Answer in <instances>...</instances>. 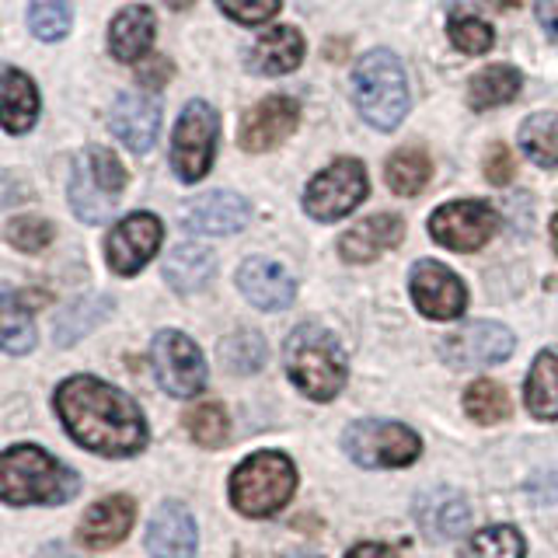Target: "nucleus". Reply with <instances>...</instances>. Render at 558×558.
I'll list each match as a JSON object with an SVG mask.
<instances>
[{
	"instance_id": "1",
	"label": "nucleus",
	"mask_w": 558,
	"mask_h": 558,
	"mask_svg": "<svg viewBox=\"0 0 558 558\" xmlns=\"http://www.w3.org/2000/svg\"><path fill=\"white\" fill-rule=\"evenodd\" d=\"M57 412L74 440L105 458H130L147 447L136 401L98 377H70L57 388Z\"/></svg>"
},
{
	"instance_id": "2",
	"label": "nucleus",
	"mask_w": 558,
	"mask_h": 558,
	"mask_svg": "<svg viewBox=\"0 0 558 558\" xmlns=\"http://www.w3.org/2000/svg\"><path fill=\"white\" fill-rule=\"evenodd\" d=\"M81 478L39 447H11L0 453V499L14 506H57L77 496Z\"/></svg>"
},
{
	"instance_id": "3",
	"label": "nucleus",
	"mask_w": 558,
	"mask_h": 558,
	"mask_svg": "<svg viewBox=\"0 0 558 558\" xmlns=\"http://www.w3.org/2000/svg\"><path fill=\"white\" fill-rule=\"evenodd\" d=\"M290 380L314 401H331L345 384V356L339 339L322 325H301L290 331L287 349Z\"/></svg>"
},
{
	"instance_id": "4",
	"label": "nucleus",
	"mask_w": 558,
	"mask_h": 558,
	"mask_svg": "<svg viewBox=\"0 0 558 558\" xmlns=\"http://www.w3.org/2000/svg\"><path fill=\"white\" fill-rule=\"evenodd\" d=\"M353 98L360 116L377 130H395L409 112V77L405 66L388 49H374L356 63Z\"/></svg>"
},
{
	"instance_id": "5",
	"label": "nucleus",
	"mask_w": 558,
	"mask_h": 558,
	"mask_svg": "<svg viewBox=\"0 0 558 558\" xmlns=\"http://www.w3.org/2000/svg\"><path fill=\"white\" fill-rule=\"evenodd\" d=\"M296 488V471L287 453L262 450L252 453L248 461H241L231 475V502L244 517H272L290 502Z\"/></svg>"
},
{
	"instance_id": "6",
	"label": "nucleus",
	"mask_w": 558,
	"mask_h": 558,
	"mask_svg": "<svg viewBox=\"0 0 558 558\" xmlns=\"http://www.w3.org/2000/svg\"><path fill=\"white\" fill-rule=\"evenodd\" d=\"M126 189V168L109 147H87L74 161L70 209L84 223H105L116 214L119 192Z\"/></svg>"
},
{
	"instance_id": "7",
	"label": "nucleus",
	"mask_w": 558,
	"mask_h": 558,
	"mask_svg": "<svg viewBox=\"0 0 558 558\" xmlns=\"http://www.w3.org/2000/svg\"><path fill=\"white\" fill-rule=\"evenodd\" d=\"M342 447L349 461L360 468H405L423 453V440L401 423L363 418L342 433Z\"/></svg>"
},
{
	"instance_id": "8",
	"label": "nucleus",
	"mask_w": 558,
	"mask_h": 558,
	"mask_svg": "<svg viewBox=\"0 0 558 558\" xmlns=\"http://www.w3.org/2000/svg\"><path fill=\"white\" fill-rule=\"evenodd\" d=\"M217 136H220V119L214 112V105L189 101L171 133V168L182 182L192 185L206 179L217 154Z\"/></svg>"
},
{
	"instance_id": "9",
	"label": "nucleus",
	"mask_w": 558,
	"mask_h": 558,
	"mask_svg": "<svg viewBox=\"0 0 558 558\" xmlns=\"http://www.w3.org/2000/svg\"><path fill=\"white\" fill-rule=\"evenodd\" d=\"M371 192V179H366V168L356 161V157H339L331 161L325 171H318L311 179L307 192H304V209L322 223L342 220L345 214L366 199Z\"/></svg>"
},
{
	"instance_id": "10",
	"label": "nucleus",
	"mask_w": 558,
	"mask_h": 558,
	"mask_svg": "<svg viewBox=\"0 0 558 558\" xmlns=\"http://www.w3.org/2000/svg\"><path fill=\"white\" fill-rule=\"evenodd\" d=\"M150 363L154 374L161 380V388L174 398H192L203 391L206 384V360L199 345L182 331H157L150 345Z\"/></svg>"
},
{
	"instance_id": "11",
	"label": "nucleus",
	"mask_w": 558,
	"mask_h": 558,
	"mask_svg": "<svg viewBox=\"0 0 558 558\" xmlns=\"http://www.w3.org/2000/svg\"><path fill=\"white\" fill-rule=\"evenodd\" d=\"M499 231V214L488 203L458 199L444 203L429 217V234L450 252H478Z\"/></svg>"
},
{
	"instance_id": "12",
	"label": "nucleus",
	"mask_w": 558,
	"mask_h": 558,
	"mask_svg": "<svg viewBox=\"0 0 558 558\" xmlns=\"http://www.w3.org/2000/svg\"><path fill=\"white\" fill-rule=\"evenodd\" d=\"M513 345H517V339L506 325L471 322L444 339L440 353L450 366H458V371H478V366H493V363L510 360Z\"/></svg>"
},
{
	"instance_id": "13",
	"label": "nucleus",
	"mask_w": 558,
	"mask_h": 558,
	"mask_svg": "<svg viewBox=\"0 0 558 558\" xmlns=\"http://www.w3.org/2000/svg\"><path fill=\"white\" fill-rule=\"evenodd\" d=\"M161 220L154 214H130L112 227L109 241H105V255H109V269L119 276H136L161 248Z\"/></svg>"
},
{
	"instance_id": "14",
	"label": "nucleus",
	"mask_w": 558,
	"mask_h": 558,
	"mask_svg": "<svg viewBox=\"0 0 558 558\" xmlns=\"http://www.w3.org/2000/svg\"><path fill=\"white\" fill-rule=\"evenodd\" d=\"M409 287H412L415 307L433 322H453V318H461L468 307L464 283L444 266V262H433V258L418 262L412 269Z\"/></svg>"
},
{
	"instance_id": "15",
	"label": "nucleus",
	"mask_w": 558,
	"mask_h": 558,
	"mask_svg": "<svg viewBox=\"0 0 558 558\" xmlns=\"http://www.w3.org/2000/svg\"><path fill=\"white\" fill-rule=\"evenodd\" d=\"M252 220V206L244 196H238V192H203V196L189 199L185 209H182V223L185 231L192 234H238L244 231Z\"/></svg>"
},
{
	"instance_id": "16",
	"label": "nucleus",
	"mask_w": 558,
	"mask_h": 558,
	"mask_svg": "<svg viewBox=\"0 0 558 558\" xmlns=\"http://www.w3.org/2000/svg\"><path fill=\"white\" fill-rule=\"evenodd\" d=\"M296 119H301V105L287 95H269L244 112L238 140L244 150H272L296 130Z\"/></svg>"
},
{
	"instance_id": "17",
	"label": "nucleus",
	"mask_w": 558,
	"mask_h": 558,
	"mask_svg": "<svg viewBox=\"0 0 558 558\" xmlns=\"http://www.w3.org/2000/svg\"><path fill=\"white\" fill-rule=\"evenodd\" d=\"M109 126L122 147H130L133 154H147L157 144V133H161V105L144 92H122L112 101Z\"/></svg>"
},
{
	"instance_id": "18",
	"label": "nucleus",
	"mask_w": 558,
	"mask_h": 558,
	"mask_svg": "<svg viewBox=\"0 0 558 558\" xmlns=\"http://www.w3.org/2000/svg\"><path fill=\"white\" fill-rule=\"evenodd\" d=\"M238 287L248 301L262 311H283L293 304L296 283L293 276L272 258H248L238 269Z\"/></svg>"
},
{
	"instance_id": "19",
	"label": "nucleus",
	"mask_w": 558,
	"mask_h": 558,
	"mask_svg": "<svg viewBox=\"0 0 558 558\" xmlns=\"http://www.w3.org/2000/svg\"><path fill=\"white\" fill-rule=\"evenodd\" d=\"M196 520L179 502H165L147 527V548L154 558H192L196 555Z\"/></svg>"
},
{
	"instance_id": "20",
	"label": "nucleus",
	"mask_w": 558,
	"mask_h": 558,
	"mask_svg": "<svg viewBox=\"0 0 558 558\" xmlns=\"http://www.w3.org/2000/svg\"><path fill=\"white\" fill-rule=\"evenodd\" d=\"M401 234H405V223L395 214H377V217H366L356 227H349L339 241V255L345 262H374L384 252H391L401 244Z\"/></svg>"
},
{
	"instance_id": "21",
	"label": "nucleus",
	"mask_w": 558,
	"mask_h": 558,
	"mask_svg": "<svg viewBox=\"0 0 558 558\" xmlns=\"http://www.w3.org/2000/svg\"><path fill=\"white\" fill-rule=\"evenodd\" d=\"M415 520L426 537L433 541H453L468 527V502L453 488H429L415 499Z\"/></svg>"
},
{
	"instance_id": "22",
	"label": "nucleus",
	"mask_w": 558,
	"mask_h": 558,
	"mask_svg": "<svg viewBox=\"0 0 558 558\" xmlns=\"http://www.w3.org/2000/svg\"><path fill=\"white\" fill-rule=\"evenodd\" d=\"M133 520H136V502L130 496H109V499L95 502L92 510L84 513L81 541L87 548H95V551L112 548L130 534Z\"/></svg>"
},
{
	"instance_id": "23",
	"label": "nucleus",
	"mask_w": 558,
	"mask_h": 558,
	"mask_svg": "<svg viewBox=\"0 0 558 558\" xmlns=\"http://www.w3.org/2000/svg\"><path fill=\"white\" fill-rule=\"evenodd\" d=\"M301 60H304V35L293 25L262 32L255 46L248 49V66L255 74H266V77L290 74V70L301 66Z\"/></svg>"
},
{
	"instance_id": "24",
	"label": "nucleus",
	"mask_w": 558,
	"mask_h": 558,
	"mask_svg": "<svg viewBox=\"0 0 558 558\" xmlns=\"http://www.w3.org/2000/svg\"><path fill=\"white\" fill-rule=\"evenodd\" d=\"M39 116V92L22 70H0V126L8 133H28Z\"/></svg>"
},
{
	"instance_id": "25",
	"label": "nucleus",
	"mask_w": 558,
	"mask_h": 558,
	"mask_svg": "<svg viewBox=\"0 0 558 558\" xmlns=\"http://www.w3.org/2000/svg\"><path fill=\"white\" fill-rule=\"evenodd\" d=\"M154 43V11L144 4H133L112 17L109 49L119 63H140L150 52Z\"/></svg>"
},
{
	"instance_id": "26",
	"label": "nucleus",
	"mask_w": 558,
	"mask_h": 558,
	"mask_svg": "<svg viewBox=\"0 0 558 558\" xmlns=\"http://www.w3.org/2000/svg\"><path fill=\"white\" fill-rule=\"evenodd\" d=\"M217 272V255L206 244H179L165 262V279L179 293L203 290Z\"/></svg>"
},
{
	"instance_id": "27",
	"label": "nucleus",
	"mask_w": 558,
	"mask_h": 558,
	"mask_svg": "<svg viewBox=\"0 0 558 558\" xmlns=\"http://www.w3.org/2000/svg\"><path fill=\"white\" fill-rule=\"evenodd\" d=\"M520 70L510 63H493L482 66L475 77L468 81V101L471 109H499V105H510L520 95Z\"/></svg>"
},
{
	"instance_id": "28",
	"label": "nucleus",
	"mask_w": 558,
	"mask_h": 558,
	"mask_svg": "<svg viewBox=\"0 0 558 558\" xmlns=\"http://www.w3.org/2000/svg\"><path fill=\"white\" fill-rule=\"evenodd\" d=\"M0 349L4 353H32L35 349V325H32V311L25 307L22 293L14 287L0 283Z\"/></svg>"
},
{
	"instance_id": "29",
	"label": "nucleus",
	"mask_w": 558,
	"mask_h": 558,
	"mask_svg": "<svg viewBox=\"0 0 558 558\" xmlns=\"http://www.w3.org/2000/svg\"><path fill=\"white\" fill-rule=\"evenodd\" d=\"M523 398H527V409L534 418H545V423L548 418H558V349L537 353Z\"/></svg>"
},
{
	"instance_id": "30",
	"label": "nucleus",
	"mask_w": 558,
	"mask_h": 558,
	"mask_svg": "<svg viewBox=\"0 0 558 558\" xmlns=\"http://www.w3.org/2000/svg\"><path fill=\"white\" fill-rule=\"evenodd\" d=\"M384 174H388V185L398 196H418V192L429 185L433 161L423 147H401L388 157Z\"/></svg>"
},
{
	"instance_id": "31",
	"label": "nucleus",
	"mask_w": 558,
	"mask_h": 558,
	"mask_svg": "<svg viewBox=\"0 0 558 558\" xmlns=\"http://www.w3.org/2000/svg\"><path fill=\"white\" fill-rule=\"evenodd\" d=\"M520 147L537 168H558V116L537 112L520 126Z\"/></svg>"
},
{
	"instance_id": "32",
	"label": "nucleus",
	"mask_w": 558,
	"mask_h": 558,
	"mask_svg": "<svg viewBox=\"0 0 558 558\" xmlns=\"http://www.w3.org/2000/svg\"><path fill=\"white\" fill-rule=\"evenodd\" d=\"M464 409H468V415L475 418V423H482V426H496V423H502L506 415H510V395H506V388L502 384H496V380H475L468 388V395H464Z\"/></svg>"
},
{
	"instance_id": "33",
	"label": "nucleus",
	"mask_w": 558,
	"mask_h": 558,
	"mask_svg": "<svg viewBox=\"0 0 558 558\" xmlns=\"http://www.w3.org/2000/svg\"><path fill=\"white\" fill-rule=\"evenodd\" d=\"M461 558H523V537L517 527H485L471 534V541L461 548Z\"/></svg>"
},
{
	"instance_id": "34",
	"label": "nucleus",
	"mask_w": 558,
	"mask_h": 558,
	"mask_svg": "<svg viewBox=\"0 0 558 558\" xmlns=\"http://www.w3.org/2000/svg\"><path fill=\"white\" fill-rule=\"evenodd\" d=\"M185 429L203 447H223L227 433H231V418H227L223 405H217V401H203V405H192L185 412Z\"/></svg>"
},
{
	"instance_id": "35",
	"label": "nucleus",
	"mask_w": 558,
	"mask_h": 558,
	"mask_svg": "<svg viewBox=\"0 0 558 558\" xmlns=\"http://www.w3.org/2000/svg\"><path fill=\"white\" fill-rule=\"evenodd\" d=\"M109 311H112V301H105V296H84V301L63 311V318L57 325V342L70 345L74 339H81L84 331H92Z\"/></svg>"
},
{
	"instance_id": "36",
	"label": "nucleus",
	"mask_w": 558,
	"mask_h": 558,
	"mask_svg": "<svg viewBox=\"0 0 558 558\" xmlns=\"http://www.w3.org/2000/svg\"><path fill=\"white\" fill-rule=\"evenodd\" d=\"M220 360L231 374H255L266 363V342L258 331H238L220 342Z\"/></svg>"
},
{
	"instance_id": "37",
	"label": "nucleus",
	"mask_w": 558,
	"mask_h": 558,
	"mask_svg": "<svg viewBox=\"0 0 558 558\" xmlns=\"http://www.w3.org/2000/svg\"><path fill=\"white\" fill-rule=\"evenodd\" d=\"M70 22H74V14H70L66 0H32L28 4V28L43 43L63 39L70 32Z\"/></svg>"
},
{
	"instance_id": "38",
	"label": "nucleus",
	"mask_w": 558,
	"mask_h": 558,
	"mask_svg": "<svg viewBox=\"0 0 558 558\" xmlns=\"http://www.w3.org/2000/svg\"><path fill=\"white\" fill-rule=\"evenodd\" d=\"M447 32H450L453 49L468 52V57H478V52H488V49H493V43H496L493 25L482 22L478 14H453V17H450V25H447Z\"/></svg>"
},
{
	"instance_id": "39",
	"label": "nucleus",
	"mask_w": 558,
	"mask_h": 558,
	"mask_svg": "<svg viewBox=\"0 0 558 558\" xmlns=\"http://www.w3.org/2000/svg\"><path fill=\"white\" fill-rule=\"evenodd\" d=\"M4 234L17 252H43L57 231H52V223L46 217L25 214V217H14Z\"/></svg>"
},
{
	"instance_id": "40",
	"label": "nucleus",
	"mask_w": 558,
	"mask_h": 558,
	"mask_svg": "<svg viewBox=\"0 0 558 558\" xmlns=\"http://www.w3.org/2000/svg\"><path fill=\"white\" fill-rule=\"evenodd\" d=\"M217 4L227 17H234L241 25H262L279 11V0H217Z\"/></svg>"
},
{
	"instance_id": "41",
	"label": "nucleus",
	"mask_w": 558,
	"mask_h": 558,
	"mask_svg": "<svg viewBox=\"0 0 558 558\" xmlns=\"http://www.w3.org/2000/svg\"><path fill=\"white\" fill-rule=\"evenodd\" d=\"M513 171H517V165H513V154H510V147L506 144H493L488 147V154H485V179L493 182V185H506L513 179Z\"/></svg>"
},
{
	"instance_id": "42",
	"label": "nucleus",
	"mask_w": 558,
	"mask_h": 558,
	"mask_svg": "<svg viewBox=\"0 0 558 558\" xmlns=\"http://www.w3.org/2000/svg\"><path fill=\"white\" fill-rule=\"evenodd\" d=\"M171 74H174V66L165 57L140 60V66H136V77H140V84L147 87V92H157V87H165L171 81Z\"/></svg>"
},
{
	"instance_id": "43",
	"label": "nucleus",
	"mask_w": 558,
	"mask_h": 558,
	"mask_svg": "<svg viewBox=\"0 0 558 558\" xmlns=\"http://www.w3.org/2000/svg\"><path fill=\"white\" fill-rule=\"evenodd\" d=\"M537 22L558 43V0H537Z\"/></svg>"
},
{
	"instance_id": "44",
	"label": "nucleus",
	"mask_w": 558,
	"mask_h": 558,
	"mask_svg": "<svg viewBox=\"0 0 558 558\" xmlns=\"http://www.w3.org/2000/svg\"><path fill=\"white\" fill-rule=\"evenodd\" d=\"M345 558H398V551H391L388 545H356L353 551H349Z\"/></svg>"
},
{
	"instance_id": "45",
	"label": "nucleus",
	"mask_w": 558,
	"mask_h": 558,
	"mask_svg": "<svg viewBox=\"0 0 558 558\" xmlns=\"http://www.w3.org/2000/svg\"><path fill=\"white\" fill-rule=\"evenodd\" d=\"M39 558H74V555H70L63 545H46V548L39 551Z\"/></svg>"
},
{
	"instance_id": "46",
	"label": "nucleus",
	"mask_w": 558,
	"mask_h": 558,
	"mask_svg": "<svg viewBox=\"0 0 558 558\" xmlns=\"http://www.w3.org/2000/svg\"><path fill=\"white\" fill-rule=\"evenodd\" d=\"M488 4H493L496 11H510V8H520L523 0H488Z\"/></svg>"
},
{
	"instance_id": "47",
	"label": "nucleus",
	"mask_w": 558,
	"mask_h": 558,
	"mask_svg": "<svg viewBox=\"0 0 558 558\" xmlns=\"http://www.w3.org/2000/svg\"><path fill=\"white\" fill-rule=\"evenodd\" d=\"M551 244H555V252H558V214H555V220H551Z\"/></svg>"
},
{
	"instance_id": "48",
	"label": "nucleus",
	"mask_w": 558,
	"mask_h": 558,
	"mask_svg": "<svg viewBox=\"0 0 558 558\" xmlns=\"http://www.w3.org/2000/svg\"><path fill=\"white\" fill-rule=\"evenodd\" d=\"M296 558H322V555H296Z\"/></svg>"
}]
</instances>
